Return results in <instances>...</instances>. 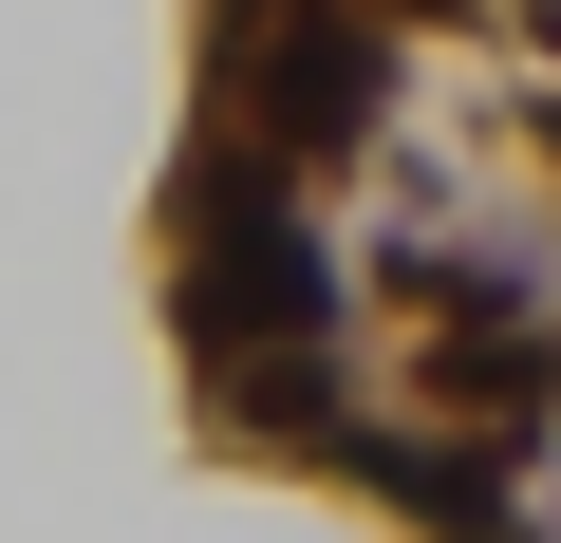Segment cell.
<instances>
[{"mask_svg": "<svg viewBox=\"0 0 561 543\" xmlns=\"http://www.w3.org/2000/svg\"><path fill=\"white\" fill-rule=\"evenodd\" d=\"M225 76H243L262 150H356L393 113V20H375V0H243V20H225Z\"/></svg>", "mask_w": 561, "mask_h": 543, "instance_id": "obj_1", "label": "cell"}, {"mask_svg": "<svg viewBox=\"0 0 561 543\" xmlns=\"http://www.w3.org/2000/svg\"><path fill=\"white\" fill-rule=\"evenodd\" d=\"M375 20H412V0H375Z\"/></svg>", "mask_w": 561, "mask_h": 543, "instance_id": "obj_2", "label": "cell"}]
</instances>
